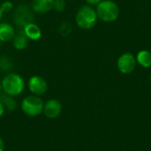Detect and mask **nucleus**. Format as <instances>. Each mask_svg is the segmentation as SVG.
<instances>
[{"label": "nucleus", "mask_w": 151, "mask_h": 151, "mask_svg": "<svg viewBox=\"0 0 151 151\" xmlns=\"http://www.w3.org/2000/svg\"><path fill=\"white\" fill-rule=\"evenodd\" d=\"M1 86L5 95L14 97L19 96L24 91L25 81L19 74L11 73L5 75L1 81Z\"/></svg>", "instance_id": "f257e3e1"}, {"label": "nucleus", "mask_w": 151, "mask_h": 151, "mask_svg": "<svg viewBox=\"0 0 151 151\" xmlns=\"http://www.w3.org/2000/svg\"><path fill=\"white\" fill-rule=\"evenodd\" d=\"M97 19L98 17L96 10L88 4L81 6L75 15L77 26L83 30L93 28L97 22Z\"/></svg>", "instance_id": "f03ea898"}, {"label": "nucleus", "mask_w": 151, "mask_h": 151, "mask_svg": "<svg viewBox=\"0 0 151 151\" xmlns=\"http://www.w3.org/2000/svg\"><path fill=\"white\" fill-rule=\"evenodd\" d=\"M97 17L106 23L114 22L119 16V7L112 0H102L96 9Z\"/></svg>", "instance_id": "7ed1b4c3"}, {"label": "nucleus", "mask_w": 151, "mask_h": 151, "mask_svg": "<svg viewBox=\"0 0 151 151\" xmlns=\"http://www.w3.org/2000/svg\"><path fill=\"white\" fill-rule=\"evenodd\" d=\"M44 102L39 96L32 95L26 96L21 102V110L28 117H36L42 113Z\"/></svg>", "instance_id": "20e7f679"}, {"label": "nucleus", "mask_w": 151, "mask_h": 151, "mask_svg": "<svg viewBox=\"0 0 151 151\" xmlns=\"http://www.w3.org/2000/svg\"><path fill=\"white\" fill-rule=\"evenodd\" d=\"M136 58L130 52L123 53L117 61V67L123 74H129L133 73L136 67Z\"/></svg>", "instance_id": "39448f33"}, {"label": "nucleus", "mask_w": 151, "mask_h": 151, "mask_svg": "<svg viewBox=\"0 0 151 151\" xmlns=\"http://www.w3.org/2000/svg\"><path fill=\"white\" fill-rule=\"evenodd\" d=\"M28 89L29 91L37 96L44 95L48 90V84L44 78L39 75H34L28 80Z\"/></svg>", "instance_id": "423d86ee"}, {"label": "nucleus", "mask_w": 151, "mask_h": 151, "mask_svg": "<svg viewBox=\"0 0 151 151\" xmlns=\"http://www.w3.org/2000/svg\"><path fill=\"white\" fill-rule=\"evenodd\" d=\"M42 112L50 119H57L62 112V104L57 99H50L44 103Z\"/></svg>", "instance_id": "0eeeda50"}, {"label": "nucleus", "mask_w": 151, "mask_h": 151, "mask_svg": "<svg viewBox=\"0 0 151 151\" xmlns=\"http://www.w3.org/2000/svg\"><path fill=\"white\" fill-rule=\"evenodd\" d=\"M14 19L16 24L19 27H25L30 22H33V16L32 12L27 8V6L20 5L17 8L15 15H14Z\"/></svg>", "instance_id": "6e6552de"}, {"label": "nucleus", "mask_w": 151, "mask_h": 151, "mask_svg": "<svg viewBox=\"0 0 151 151\" xmlns=\"http://www.w3.org/2000/svg\"><path fill=\"white\" fill-rule=\"evenodd\" d=\"M55 0H33L32 10L36 13H46L53 10V4Z\"/></svg>", "instance_id": "1a4fd4ad"}, {"label": "nucleus", "mask_w": 151, "mask_h": 151, "mask_svg": "<svg viewBox=\"0 0 151 151\" xmlns=\"http://www.w3.org/2000/svg\"><path fill=\"white\" fill-rule=\"evenodd\" d=\"M15 35V30L12 25L7 22L0 23V42H7L13 39Z\"/></svg>", "instance_id": "9d476101"}, {"label": "nucleus", "mask_w": 151, "mask_h": 151, "mask_svg": "<svg viewBox=\"0 0 151 151\" xmlns=\"http://www.w3.org/2000/svg\"><path fill=\"white\" fill-rule=\"evenodd\" d=\"M23 31L27 37L31 41H37L42 37V30L38 25L30 22L23 27Z\"/></svg>", "instance_id": "9b49d317"}, {"label": "nucleus", "mask_w": 151, "mask_h": 151, "mask_svg": "<svg viewBox=\"0 0 151 151\" xmlns=\"http://www.w3.org/2000/svg\"><path fill=\"white\" fill-rule=\"evenodd\" d=\"M29 39L27 37L23 29L19 30L18 33H15V35L12 39V45L18 50H23L28 45Z\"/></svg>", "instance_id": "f8f14e48"}, {"label": "nucleus", "mask_w": 151, "mask_h": 151, "mask_svg": "<svg viewBox=\"0 0 151 151\" xmlns=\"http://www.w3.org/2000/svg\"><path fill=\"white\" fill-rule=\"evenodd\" d=\"M136 58V61L137 63L144 67V68H150L151 67V52L147 50H140L137 53Z\"/></svg>", "instance_id": "ddd939ff"}, {"label": "nucleus", "mask_w": 151, "mask_h": 151, "mask_svg": "<svg viewBox=\"0 0 151 151\" xmlns=\"http://www.w3.org/2000/svg\"><path fill=\"white\" fill-rule=\"evenodd\" d=\"M0 101L3 104L5 110L9 111H12L15 110L16 108V102L13 99V96H8V95H3L0 97Z\"/></svg>", "instance_id": "4468645a"}, {"label": "nucleus", "mask_w": 151, "mask_h": 151, "mask_svg": "<svg viewBox=\"0 0 151 151\" xmlns=\"http://www.w3.org/2000/svg\"><path fill=\"white\" fill-rule=\"evenodd\" d=\"M66 3L65 0H55L53 4V10H55L58 12H62L65 10Z\"/></svg>", "instance_id": "2eb2a0df"}, {"label": "nucleus", "mask_w": 151, "mask_h": 151, "mask_svg": "<svg viewBox=\"0 0 151 151\" xmlns=\"http://www.w3.org/2000/svg\"><path fill=\"white\" fill-rule=\"evenodd\" d=\"M12 67V63L8 58L5 56H2L0 58V68L4 70H10Z\"/></svg>", "instance_id": "dca6fc26"}, {"label": "nucleus", "mask_w": 151, "mask_h": 151, "mask_svg": "<svg viewBox=\"0 0 151 151\" xmlns=\"http://www.w3.org/2000/svg\"><path fill=\"white\" fill-rule=\"evenodd\" d=\"M0 9L3 12V13H7L10 12L13 9V4L11 1H4L1 4Z\"/></svg>", "instance_id": "f3484780"}, {"label": "nucleus", "mask_w": 151, "mask_h": 151, "mask_svg": "<svg viewBox=\"0 0 151 151\" xmlns=\"http://www.w3.org/2000/svg\"><path fill=\"white\" fill-rule=\"evenodd\" d=\"M85 1L88 5L92 6V5H97L102 0H85Z\"/></svg>", "instance_id": "a211bd4d"}, {"label": "nucleus", "mask_w": 151, "mask_h": 151, "mask_svg": "<svg viewBox=\"0 0 151 151\" xmlns=\"http://www.w3.org/2000/svg\"><path fill=\"white\" fill-rule=\"evenodd\" d=\"M4 111H5V109H4V107L3 104H2V103H1V101H0V118L4 114Z\"/></svg>", "instance_id": "6ab92c4d"}, {"label": "nucleus", "mask_w": 151, "mask_h": 151, "mask_svg": "<svg viewBox=\"0 0 151 151\" xmlns=\"http://www.w3.org/2000/svg\"><path fill=\"white\" fill-rule=\"evenodd\" d=\"M0 151H4V142L1 136H0Z\"/></svg>", "instance_id": "aec40b11"}, {"label": "nucleus", "mask_w": 151, "mask_h": 151, "mask_svg": "<svg viewBox=\"0 0 151 151\" xmlns=\"http://www.w3.org/2000/svg\"><path fill=\"white\" fill-rule=\"evenodd\" d=\"M3 14H4V13H3V12L1 11V9H0V20H1L2 18H3Z\"/></svg>", "instance_id": "412c9836"}, {"label": "nucleus", "mask_w": 151, "mask_h": 151, "mask_svg": "<svg viewBox=\"0 0 151 151\" xmlns=\"http://www.w3.org/2000/svg\"><path fill=\"white\" fill-rule=\"evenodd\" d=\"M1 90H2V86H1V81H0V92H1Z\"/></svg>", "instance_id": "4be33fe9"}, {"label": "nucleus", "mask_w": 151, "mask_h": 151, "mask_svg": "<svg viewBox=\"0 0 151 151\" xmlns=\"http://www.w3.org/2000/svg\"><path fill=\"white\" fill-rule=\"evenodd\" d=\"M150 83H151V74H150Z\"/></svg>", "instance_id": "5701e85b"}]
</instances>
